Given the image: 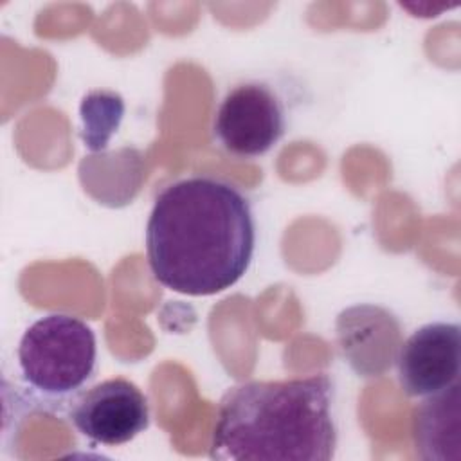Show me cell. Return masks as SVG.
Here are the masks:
<instances>
[{
    "label": "cell",
    "instance_id": "9",
    "mask_svg": "<svg viewBox=\"0 0 461 461\" xmlns=\"http://www.w3.org/2000/svg\"><path fill=\"white\" fill-rule=\"evenodd\" d=\"M124 115V101L113 90H92L79 104L83 122L81 137L92 151L106 148L110 137L117 131Z\"/></svg>",
    "mask_w": 461,
    "mask_h": 461
},
{
    "label": "cell",
    "instance_id": "5",
    "mask_svg": "<svg viewBox=\"0 0 461 461\" xmlns=\"http://www.w3.org/2000/svg\"><path fill=\"white\" fill-rule=\"evenodd\" d=\"M68 418L86 439L115 447L148 429L149 403L133 382L115 376L79 391L72 400Z\"/></svg>",
    "mask_w": 461,
    "mask_h": 461
},
{
    "label": "cell",
    "instance_id": "1",
    "mask_svg": "<svg viewBox=\"0 0 461 461\" xmlns=\"http://www.w3.org/2000/svg\"><path fill=\"white\" fill-rule=\"evenodd\" d=\"M153 277L184 295H214L249 270L256 221L249 196L232 182L191 175L166 185L146 223Z\"/></svg>",
    "mask_w": 461,
    "mask_h": 461
},
{
    "label": "cell",
    "instance_id": "3",
    "mask_svg": "<svg viewBox=\"0 0 461 461\" xmlns=\"http://www.w3.org/2000/svg\"><path fill=\"white\" fill-rule=\"evenodd\" d=\"M95 364V333L76 315H43L23 331L18 344L22 378L49 398L76 396L94 376Z\"/></svg>",
    "mask_w": 461,
    "mask_h": 461
},
{
    "label": "cell",
    "instance_id": "6",
    "mask_svg": "<svg viewBox=\"0 0 461 461\" xmlns=\"http://www.w3.org/2000/svg\"><path fill=\"white\" fill-rule=\"evenodd\" d=\"M398 384L407 396H430L461 375V328L457 322H429L414 330L396 355Z\"/></svg>",
    "mask_w": 461,
    "mask_h": 461
},
{
    "label": "cell",
    "instance_id": "8",
    "mask_svg": "<svg viewBox=\"0 0 461 461\" xmlns=\"http://www.w3.org/2000/svg\"><path fill=\"white\" fill-rule=\"evenodd\" d=\"M416 454L425 461H461V385L425 396L412 414Z\"/></svg>",
    "mask_w": 461,
    "mask_h": 461
},
{
    "label": "cell",
    "instance_id": "7",
    "mask_svg": "<svg viewBox=\"0 0 461 461\" xmlns=\"http://www.w3.org/2000/svg\"><path fill=\"white\" fill-rule=\"evenodd\" d=\"M339 348L360 376H380L396 360L402 328L394 313L376 304H355L342 310L335 322Z\"/></svg>",
    "mask_w": 461,
    "mask_h": 461
},
{
    "label": "cell",
    "instance_id": "2",
    "mask_svg": "<svg viewBox=\"0 0 461 461\" xmlns=\"http://www.w3.org/2000/svg\"><path fill=\"white\" fill-rule=\"evenodd\" d=\"M335 448L333 382L317 373L230 387L218 405L209 457L330 461Z\"/></svg>",
    "mask_w": 461,
    "mask_h": 461
},
{
    "label": "cell",
    "instance_id": "4",
    "mask_svg": "<svg viewBox=\"0 0 461 461\" xmlns=\"http://www.w3.org/2000/svg\"><path fill=\"white\" fill-rule=\"evenodd\" d=\"M286 130L279 94L265 81H243L227 90L214 113L212 131L232 157L256 158L268 153Z\"/></svg>",
    "mask_w": 461,
    "mask_h": 461
}]
</instances>
